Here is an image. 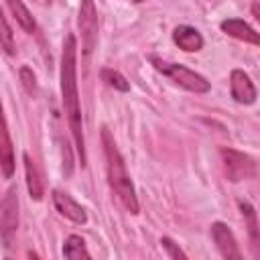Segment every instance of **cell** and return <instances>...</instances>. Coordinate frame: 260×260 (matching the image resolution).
<instances>
[{"mask_svg": "<svg viewBox=\"0 0 260 260\" xmlns=\"http://www.w3.org/2000/svg\"><path fill=\"white\" fill-rule=\"evenodd\" d=\"M100 75H102V81H104L108 87H112V89H116V91H122V93L130 91V81H128L120 71H116V69H112V67H104V69L100 71Z\"/></svg>", "mask_w": 260, "mask_h": 260, "instance_id": "obj_17", "label": "cell"}, {"mask_svg": "<svg viewBox=\"0 0 260 260\" xmlns=\"http://www.w3.org/2000/svg\"><path fill=\"white\" fill-rule=\"evenodd\" d=\"M211 238H213V244H215L217 252L223 258H228V260H240L242 258V252L238 248V240H236L234 232L228 228V223L213 221L211 223Z\"/></svg>", "mask_w": 260, "mask_h": 260, "instance_id": "obj_7", "label": "cell"}, {"mask_svg": "<svg viewBox=\"0 0 260 260\" xmlns=\"http://www.w3.org/2000/svg\"><path fill=\"white\" fill-rule=\"evenodd\" d=\"M219 28H221L225 35H230V37H234V39H238V41H242V43L260 45V32H258L256 28H252L248 22L240 20V18H228V20H223V22L219 24Z\"/></svg>", "mask_w": 260, "mask_h": 260, "instance_id": "obj_12", "label": "cell"}, {"mask_svg": "<svg viewBox=\"0 0 260 260\" xmlns=\"http://www.w3.org/2000/svg\"><path fill=\"white\" fill-rule=\"evenodd\" d=\"M16 230H18V193L16 187H10L0 203V236L4 248L12 246Z\"/></svg>", "mask_w": 260, "mask_h": 260, "instance_id": "obj_5", "label": "cell"}, {"mask_svg": "<svg viewBox=\"0 0 260 260\" xmlns=\"http://www.w3.org/2000/svg\"><path fill=\"white\" fill-rule=\"evenodd\" d=\"M51 197H53L55 209H57L65 219H69V221H73V223H79V225H83V223L87 221L85 209H83L69 193H65V191H61V189H53Z\"/></svg>", "mask_w": 260, "mask_h": 260, "instance_id": "obj_9", "label": "cell"}, {"mask_svg": "<svg viewBox=\"0 0 260 260\" xmlns=\"http://www.w3.org/2000/svg\"><path fill=\"white\" fill-rule=\"evenodd\" d=\"M173 41L179 49H183L185 53H197L203 49V37L195 26L189 24H179L173 30Z\"/></svg>", "mask_w": 260, "mask_h": 260, "instance_id": "obj_11", "label": "cell"}, {"mask_svg": "<svg viewBox=\"0 0 260 260\" xmlns=\"http://www.w3.org/2000/svg\"><path fill=\"white\" fill-rule=\"evenodd\" d=\"M102 146H104V156H106V171H108V183L110 189L114 191V195L120 199V203L130 211V213H138L140 205H138V197L132 185V179L126 171V162L110 134V130L104 126L102 128Z\"/></svg>", "mask_w": 260, "mask_h": 260, "instance_id": "obj_2", "label": "cell"}, {"mask_svg": "<svg viewBox=\"0 0 260 260\" xmlns=\"http://www.w3.org/2000/svg\"><path fill=\"white\" fill-rule=\"evenodd\" d=\"M18 77H20V83H22L24 91L30 93V95H35L37 93V75L32 73V69L26 67V65H22L18 69Z\"/></svg>", "mask_w": 260, "mask_h": 260, "instance_id": "obj_19", "label": "cell"}, {"mask_svg": "<svg viewBox=\"0 0 260 260\" xmlns=\"http://www.w3.org/2000/svg\"><path fill=\"white\" fill-rule=\"evenodd\" d=\"M61 95L63 108L67 116V124L81 158V167L85 165V138H83V122L79 108V91H77V41L75 35H67L61 51Z\"/></svg>", "mask_w": 260, "mask_h": 260, "instance_id": "obj_1", "label": "cell"}, {"mask_svg": "<svg viewBox=\"0 0 260 260\" xmlns=\"http://www.w3.org/2000/svg\"><path fill=\"white\" fill-rule=\"evenodd\" d=\"M0 162H2V177L10 179L14 173V154H12V140L8 132V122H2V146H0Z\"/></svg>", "mask_w": 260, "mask_h": 260, "instance_id": "obj_14", "label": "cell"}, {"mask_svg": "<svg viewBox=\"0 0 260 260\" xmlns=\"http://www.w3.org/2000/svg\"><path fill=\"white\" fill-rule=\"evenodd\" d=\"M219 154L223 160V171H225L228 181L240 183V181L254 179L258 175V165L250 154L234 150V148H221Z\"/></svg>", "mask_w": 260, "mask_h": 260, "instance_id": "obj_4", "label": "cell"}, {"mask_svg": "<svg viewBox=\"0 0 260 260\" xmlns=\"http://www.w3.org/2000/svg\"><path fill=\"white\" fill-rule=\"evenodd\" d=\"M83 53L91 55L98 45V10L93 0H79V16H77Z\"/></svg>", "mask_w": 260, "mask_h": 260, "instance_id": "obj_6", "label": "cell"}, {"mask_svg": "<svg viewBox=\"0 0 260 260\" xmlns=\"http://www.w3.org/2000/svg\"><path fill=\"white\" fill-rule=\"evenodd\" d=\"M230 93L234 98V102L242 104V106H250L256 102V85L252 83L250 75L242 69H234L230 73Z\"/></svg>", "mask_w": 260, "mask_h": 260, "instance_id": "obj_8", "label": "cell"}, {"mask_svg": "<svg viewBox=\"0 0 260 260\" xmlns=\"http://www.w3.org/2000/svg\"><path fill=\"white\" fill-rule=\"evenodd\" d=\"M22 162H24V177H26V187H28V195L35 201H41L45 195V185L41 179V173L35 165V160L30 158L28 152H22Z\"/></svg>", "mask_w": 260, "mask_h": 260, "instance_id": "obj_13", "label": "cell"}, {"mask_svg": "<svg viewBox=\"0 0 260 260\" xmlns=\"http://www.w3.org/2000/svg\"><path fill=\"white\" fill-rule=\"evenodd\" d=\"M160 246L167 250V256H169V258H173V260H179V258H181V260H187V254H185L169 236H162V238H160Z\"/></svg>", "mask_w": 260, "mask_h": 260, "instance_id": "obj_20", "label": "cell"}, {"mask_svg": "<svg viewBox=\"0 0 260 260\" xmlns=\"http://www.w3.org/2000/svg\"><path fill=\"white\" fill-rule=\"evenodd\" d=\"M0 26H2V32H0V37H2V49H4V53L8 57H12L16 53V43H14V35H12V28H10L6 16L0 18Z\"/></svg>", "mask_w": 260, "mask_h": 260, "instance_id": "obj_18", "label": "cell"}, {"mask_svg": "<svg viewBox=\"0 0 260 260\" xmlns=\"http://www.w3.org/2000/svg\"><path fill=\"white\" fill-rule=\"evenodd\" d=\"M63 256L69 258V260H81V258L89 260L91 258V254H89V250L85 246V240L81 236H75V234L65 238V242H63Z\"/></svg>", "mask_w": 260, "mask_h": 260, "instance_id": "obj_16", "label": "cell"}, {"mask_svg": "<svg viewBox=\"0 0 260 260\" xmlns=\"http://www.w3.org/2000/svg\"><path fill=\"white\" fill-rule=\"evenodd\" d=\"M238 207L242 211V217H244V225H246V232H248V242H250V252L254 258H260V219H258V213L254 209L252 203L240 199L238 201Z\"/></svg>", "mask_w": 260, "mask_h": 260, "instance_id": "obj_10", "label": "cell"}, {"mask_svg": "<svg viewBox=\"0 0 260 260\" xmlns=\"http://www.w3.org/2000/svg\"><path fill=\"white\" fill-rule=\"evenodd\" d=\"M148 61L152 63V67H154L158 73H162V75L169 77L175 85H179V87H183V89H187V91H193V93H207L209 87H211L209 81H207L203 75L191 71V69L185 67V65L165 61V59H160V57H156V55H150Z\"/></svg>", "mask_w": 260, "mask_h": 260, "instance_id": "obj_3", "label": "cell"}, {"mask_svg": "<svg viewBox=\"0 0 260 260\" xmlns=\"http://www.w3.org/2000/svg\"><path fill=\"white\" fill-rule=\"evenodd\" d=\"M6 6H8V10L12 12V16L16 18L18 26H20L24 32L32 35V32L37 30V22H35V18H32L30 10L24 6V2H22V0H6Z\"/></svg>", "mask_w": 260, "mask_h": 260, "instance_id": "obj_15", "label": "cell"}, {"mask_svg": "<svg viewBox=\"0 0 260 260\" xmlns=\"http://www.w3.org/2000/svg\"><path fill=\"white\" fill-rule=\"evenodd\" d=\"M132 2H142V0H132Z\"/></svg>", "mask_w": 260, "mask_h": 260, "instance_id": "obj_21", "label": "cell"}]
</instances>
